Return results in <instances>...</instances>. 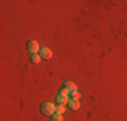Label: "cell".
I'll list each match as a JSON object with an SVG mask.
<instances>
[{"instance_id": "277c9868", "label": "cell", "mask_w": 127, "mask_h": 121, "mask_svg": "<svg viewBox=\"0 0 127 121\" xmlns=\"http://www.w3.org/2000/svg\"><path fill=\"white\" fill-rule=\"evenodd\" d=\"M64 87H66V89L69 90V93H76L77 92V85L76 83H73L72 81H66L65 83H64Z\"/></svg>"}, {"instance_id": "6da1fadb", "label": "cell", "mask_w": 127, "mask_h": 121, "mask_svg": "<svg viewBox=\"0 0 127 121\" xmlns=\"http://www.w3.org/2000/svg\"><path fill=\"white\" fill-rule=\"evenodd\" d=\"M41 112L45 114V116H53L56 113V105L53 102H43L41 105Z\"/></svg>"}, {"instance_id": "5b68a950", "label": "cell", "mask_w": 127, "mask_h": 121, "mask_svg": "<svg viewBox=\"0 0 127 121\" xmlns=\"http://www.w3.org/2000/svg\"><path fill=\"white\" fill-rule=\"evenodd\" d=\"M56 100H57V104H58V105H64V106H65V105L69 102V100H70V98H69L68 96H64V94H60V93H58V96H57Z\"/></svg>"}, {"instance_id": "30bf717a", "label": "cell", "mask_w": 127, "mask_h": 121, "mask_svg": "<svg viewBox=\"0 0 127 121\" xmlns=\"http://www.w3.org/2000/svg\"><path fill=\"white\" fill-rule=\"evenodd\" d=\"M70 96H72V98H73V100H77V101L81 98V94H80L78 92H76V93H72Z\"/></svg>"}, {"instance_id": "8fae6325", "label": "cell", "mask_w": 127, "mask_h": 121, "mask_svg": "<svg viewBox=\"0 0 127 121\" xmlns=\"http://www.w3.org/2000/svg\"><path fill=\"white\" fill-rule=\"evenodd\" d=\"M60 94H64V96H69L70 93H69V90L66 89V87H62L61 90H60Z\"/></svg>"}, {"instance_id": "8992f818", "label": "cell", "mask_w": 127, "mask_h": 121, "mask_svg": "<svg viewBox=\"0 0 127 121\" xmlns=\"http://www.w3.org/2000/svg\"><path fill=\"white\" fill-rule=\"evenodd\" d=\"M68 105H69V108H70L72 110H78V109H80V101H77V100L70 98L69 102H68Z\"/></svg>"}, {"instance_id": "7a4b0ae2", "label": "cell", "mask_w": 127, "mask_h": 121, "mask_svg": "<svg viewBox=\"0 0 127 121\" xmlns=\"http://www.w3.org/2000/svg\"><path fill=\"white\" fill-rule=\"evenodd\" d=\"M27 51H29L31 55H34V54H38L39 50H41V47H39V43L37 40H29L27 42Z\"/></svg>"}, {"instance_id": "ba28073f", "label": "cell", "mask_w": 127, "mask_h": 121, "mask_svg": "<svg viewBox=\"0 0 127 121\" xmlns=\"http://www.w3.org/2000/svg\"><path fill=\"white\" fill-rule=\"evenodd\" d=\"M65 112H66V109L64 105H56V113H58V114H65Z\"/></svg>"}, {"instance_id": "9c48e42d", "label": "cell", "mask_w": 127, "mask_h": 121, "mask_svg": "<svg viewBox=\"0 0 127 121\" xmlns=\"http://www.w3.org/2000/svg\"><path fill=\"white\" fill-rule=\"evenodd\" d=\"M51 121H64V117H62V114L54 113L53 116H51Z\"/></svg>"}, {"instance_id": "52a82bcc", "label": "cell", "mask_w": 127, "mask_h": 121, "mask_svg": "<svg viewBox=\"0 0 127 121\" xmlns=\"http://www.w3.org/2000/svg\"><path fill=\"white\" fill-rule=\"evenodd\" d=\"M41 55H39V54H34V55H31L30 57V60H31L32 63H34V65H38L39 62H41Z\"/></svg>"}, {"instance_id": "3957f363", "label": "cell", "mask_w": 127, "mask_h": 121, "mask_svg": "<svg viewBox=\"0 0 127 121\" xmlns=\"http://www.w3.org/2000/svg\"><path fill=\"white\" fill-rule=\"evenodd\" d=\"M39 55H41L42 59H50L51 57H53V51L50 50L49 47H42L41 50H39Z\"/></svg>"}]
</instances>
